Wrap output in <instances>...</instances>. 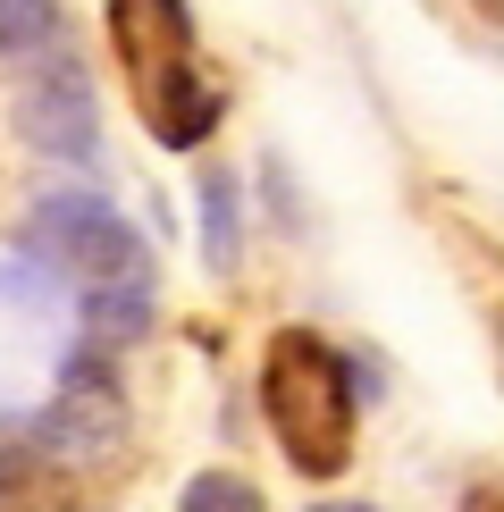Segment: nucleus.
I'll return each mask as SVG.
<instances>
[{"mask_svg": "<svg viewBox=\"0 0 504 512\" xmlns=\"http://www.w3.org/2000/svg\"><path fill=\"white\" fill-rule=\"evenodd\" d=\"M261 412L269 437L286 445V462L303 479H336L353 462V361L328 345L320 328H278L261 345Z\"/></svg>", "mask_w": 504, "mask_h": 512, "instance_id": "f257e3e1", "label": "nucleus"}, {"mask_svg": "<svg viewBox=\"0 0 504 512\" xmlns=\"http://www.w3.org/2000/svg\"><path fill=\"white\" fill-rule=\"evenodd\" d=\"M110 34L126 51V76H135V110L152 118V135L168 152H194L219 126V84L194 68V17L185 0H118Z\"/></svg>", "mask_w": 504, "mask_h": 512, "instance_id": "f03ea898", "label": "nucleus"}, {"mask_svg": "<svg viewBox=\"0 0 504 512\" xmlns=\"http://www.w3.org/2000/svg\"><path fill=\"white\" fill-rule=\"evenodd\" d=\"M26 252L51 269L84 277V286H118V277H152V252L143 236L118 219L110 194H93V185H51L34 210H26Z\"/></svg>", "mask_w": 504, "mask_h": 512, "instance_id": "7ed1b4c3", "label": "nucleus"}, {"mask_svg": "<svg viewBox=\"0 0 504 512\" xmlns=\"http://www.w3.org/2000/svg\"><path fill=\"white\" fill-rule=\"evenodd\" d=\"M126 445V395L110 378V361H101V345L68 353V370H59V395L42 403L34 420V454L42 462H76V471H93V462H110Z\"/></svg>", "mask_w": 504, "mask_h": 512, "instance_id": "20e7f679", "label": "nucleus"}, {"mask_svg": "<svg viewBox=\"0 0 504 512\" xmlns=\"http://www.w3.org/2000/svg\"><path fill=\"white\" fill-rule=\"evenodd\" d=\"M17 135L34 143L42 160H93L101 152V101H93V76L76 68L68 51H42V68L17 84Z\"/></svg>", "mask_w": 504, "mask_h": 512, "instance_id": "39448f33", "label": "nucleus"}, {"mask_svg": "<svg viewBox=\"0 0 504 512\" xmlns=\"http://www.w3.org/2000/svg\"><path fill=\"white\" fill-rule=\"evenodd\" d=\"M143 328H152V277L84 286V336H93V345H135Z\"/></svg>", "mask_w": 504, "mask_h": 512, "instance_id": "423d86ee", "label": "nucleus"}, {"mask_svg": "<svg viewBox=\"0 0 504 512\" xmlns=\"http://www.w3.org/2000/svg\"><path fill=\"white\" fill-rule=\"evenodd\" d=\"M202 261L219 277L244 261V194L227 168H202Z\"/></svg>", "mask_w": 504, "mask_h": 512, "instance_id": "0eeeda50", "label": "nucleus"}, {"mask_svg": "<svg viewBox=\"0 0 504 512\" xmlns=\"http://www.w3.org/2000/svg\"><path fill=\"white\" fill-rule=\"evenodd\" d=\"M59 42V0H0V59H42Z\"/></svg>", "mask_w": 504, "mask_h": 512, "instance_id": "6e6552de", "label": "nucleus"}, {"mask_svg": "<svg viewBox=\"0 0 504 512\" xmlns=\"http://www.w3.org/2000/svg\"><path fill=\"white\" fill-rule=\"evenodd\" d=\"M177 512H269V504H261V487L236 479V471H194L185 496H177Z\"/></svg>", "mask_w": 504, "mask_h": 512, "instance_id": "1a4fd4ad", "label": "nucleus"}, {"mask_svg": "<svg viewBox=\"0 0 504 512\" xmlns=\"http://www.w3.org/2000/svg\"><path fill=\"white\" fill-rule=\"evenodd\" d=\"M311 512H387V504H311Z\"/></svg>", "mask_w": 504, "mask_h": 512, "instance_id": "9d476101", "label": "nucleus"}, {"mask_svg": "<svg viewBox=\"0 0 504 512\" xmlns=\"http://www.w3.org/2000/svg\"><path fill=\"white\" fill-rule=\"evenodd\" d=\"M479 17H496V26H504V0H479Z\"/></svg>", "mask_w": 504, "mask_h": 512, "instance_id": "9b49d317", "label": "nucleus"}, {"mask_svg": "<svg viewBox=\"0 0 504 512\" xmlns=\"http://www.w3.org/2000/svg\"><path fill=\"white\" fill-rule=\"evenodd\" d=\"M496 345H504V328H496Z\"/></svg>", "mask_w": 504, "mask_h": 512, "instance_id": "f8f14e48", "label": "nucleus"}]
</instances>
